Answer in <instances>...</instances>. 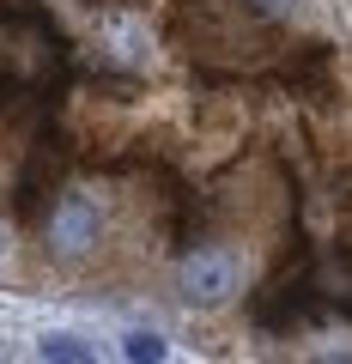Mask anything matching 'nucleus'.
Returning a JSON list of instances; mask_svg holds the SVG:
<instances>
[{
	"instance_id": "f257e3e1",
	"label": "nucleus",
	"mask_w": 352,
	"mask_h": 364,
	"mask_svg": "<svg viewBox=\"0 0 352 364\" xmlns=\"http://www.w3.org/2000/svg\"><path fill=\"white\" fill-rule=\"evenodd\" d=\"M237 286H243V267H237L231 249L207 243V249H188V255H183V298L195 304V310H219V304H231Z\"/></svg>"
},
{
	"instance_id": "f03ea898",
	"label": "nucleus",
	"mask_w": 352,
	"mask_h": 364,
	"mask_svg": "<svg viewBox=\"0 0 352 364\" xmlns=\"http://www.w3.org/2000/svg\"><path fill=\"white\" fill-rule=\"evenodd\" d=\"M97 237H104V213H97L85 195H61V200H55V213H49L55 255H85Z\"/></svg>"
},
{
	"instance_id": "7ed1b4c3",
	"label": "nucleus",
	"mask_w": 352,
	"mask_h": 364,
	"mask_svg": "<svg viewBox=\"0 0 352 364\" xmlns=\"http://www.w3.org/2000/svg\"><path fill=\"white\" fill-rule=\"evenodd\" d=\"M37 358H55V364H92V346L79 334H43L37 340Z\"/></svg>"
},
{
	"instance_id": "20e7f679",
	"label": "nucleus",
	"mask_w": 352,
	"mask_h": 364,
	"mask_svg": "<svg viewBox=\"0 0 352 364\" xmlns=\"http://www.w3.org/2000/svg\"><path fill=\"white\" fill-rule=\"evenodd\" d=\"M164 340H158V334H128V340H122V358H134V364H158V358H164Z\"/></svg>"
},
{
	"instance_id": "39448f33",
	"label": "nucleus",
	"mask_w": 352,
	"mask_h": 364,
	"mask_svg": "<svg viewBox=\"0 0 352 364\" xmlns=\"http://www.w3.org/2000/svg\"><path fill=\"white\" fill-rule=\"evenodd\" d=\"M255 6H261V13H267V18H286L292 6H298V0H255Z\"/></svg>"
},
{
	"instance_id": "423d86ee",
	"label": "nucleus",
	"mask_w": 352,
	"mask_h": 364,
	"mask_svg": "<svg viewBox=\"0 0 352 364\" xmlns=\"http://www.w3.org/2000/svg\"><path fill=\"white\" fill-rule=\"evenodd\" d=\"M0 255H6V231H0Z\"/></svg>"
}]
</instances>
